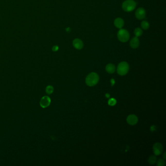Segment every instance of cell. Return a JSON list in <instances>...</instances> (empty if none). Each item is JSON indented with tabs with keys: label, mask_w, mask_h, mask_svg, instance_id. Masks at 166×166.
Masks as SVG:
<instances>
[{
	"label": "cell",
	"mask_w": 166,
	"mask_h": 166,
	"mask_svg": "<svg viewBox=\"0 0 166 166\" xmlns=\"http://www.w3.org/2000/svg\"><path fill=\"white\" fill-rule=\"evenodd\" d=\"M117 38L122 42H127L130 39V34L126 29H120L117 33Z\"/></svg>",
	"instance_id": "4"
},
{
	"label": "cell",
	"mask_w": 166,
	"mask_h": 166,
	"mask_svg": "<svg viewBox=\"0 0 166 166\" xmlns=\"http://www.w3.org/2000/svg\"><path fill=\"white\" fill-rule=\"evenodd\" d=\"M134 34H135V37H139L142 36V35L143 34V31L140 28L138 27L135 29Z\"/></svg>",
	"instance_id": "14"
},
{
	"label": "cell",
	"mask_w": 166,
	"mask_h": 166,
	"mask_svg": "<svg viewBox=\"0 0 166 166\" xmlns=\"http://www.w3.org/2000/svg\"><path fill=\"white\" fill-rule=\"evenodd\" d=\"M139 39H138V37H135L134 38H133L130 41V46L134 49H136L137 48H138L139 47Z\"/></svg>",
	"instance_id": "10"
},
{
	"label": "cell",
	"mask_w": 166,
	"mask_h": 166,
	"mask_svg": "<svg viewBox=\"0 0 166 166\" xmlns=\"http://www.w3.org/2000/svg\"><path fill=\"white\" fill-rule=\"evenodd\" d=\"M105 96H106V98H109L110 97V94L109 93H107V94H105Z\"/></svg>",
	"instance_id": "21"
},
{
	"label": "cell",
	"mask_w": 166,
	"mask_h": 166,
	"mask_svg": "<svg viewBox=\"0 0 166 166\" xmlns=\"http://www.w3.org/2000/svg\"><path fill=\"white\" fill-rule=\"evenodd\" d=\"M111 85H113L115 84V80L113 79V78L111 79Z\"/></svg>",
	"instance_id": "20"
},
{
	"label": "cell",
	"mask_w": 166,
	"mask_h": 166,
	"mask_svg": "<svg viewBox=\"0 0 166 166\" xmlns=\"http://www.w3.org/2000/svg\"><path fill=\"white\" fill-rule=\"evenodd\" d=\"M114 24L116 27H117V28L121 29L122 27H123L124 24V21L122 19L120 18H117L115 19L114 21Z\"/></svg>",
	"instance_id": "11"
},
{
	"label": "cell",
	"mask_w": 166,
	"mask_h": 166,
	"mask_svg": "<svg viewBox=\"0 0 166 166\" xmlns=\"http://www.w3.org/2000/svg\"><path fill=\"white\" fill-rule=\"evenodd\" d=\"M54 91V88L52 86H48L46 88V93L48 94H51Z\"/></svg>",
	"instance_id": "16"
},
{
	"label": "cell",
	"mask_w": 166,
	"mask_h": 166,
	"mask_svg": "<svg viewBox=\"0 0 166 166\" xmlns=\"http://www.w3.org/2000/svg\"><path fill=\"white\" fill-rule=\"evenodd\" d=\"M136 3L134 0H126L122 5V9L126 12H131L135 8Z\"/></svg>",
	"instance_id": "2"
},
{
	"label": "cell",
	"mask_w": 166,
	"mask_h": 166,
	"mask_svg": "<svg viewBox=\"0 0 166 166\" xmlns=\"http://www.w3.org/2000/svg\"><path fill=\"white\" fill-rule=\"evenodd\" d=\"M73 45L76 49L81 50L83 47V42L79 39H76L73 41Z\"/></svg>",
	"instance_id": "9"
},
{
	"label": "cell",
	"mask_w": 166,
	"mask_h": 166,
	"mask_svg": "<svg viewBox=\"0 0 166 166\" xmlns=\"http://www.w3.org/2000/svg\"><path fill=\"white\" fill-rule=\"evenodd\" d=\"M116 103H117V100L116 99H114V98L110 99L108 101V104L111 106H113L115 105L116 104Z\"/></svg>",
	"instance_id": "17"
},
{
	"label": "cell",
	"mask_w": 166,
	"mask_h": 166,
	"mask_svg": "<svg viewBox=\"0 0 166 166\" xmlns=\"http://www.w3.org/2000/svg\"><path fill=\"white\" fill-rule=\"evenodd\" d=\"M166 164V162L164 160L160 159L158 160L157 162V165L158 166H164Z\"/></svg>",
	"instance_id": "18"
},
{
	"label": "cell",
	"mask_w": 166,
	"mask_h": 166,
	"mask_svg": "<svg viewBox=\"0 0 166 166\" xmlns=\"http://www.w3.org/2000/svg\"><path fill=\"white\" fill-rule=\"evenodd\" d=\"M163 157H164V159H166V153H164Z\"/></svg>",
	"instance_id": "22"
},
{
	"label": "cell",
	"mask_w": 166,
	"mask_h": 166,
	"mask_svg": "<svg viewBox=\"0 0 166 166\" xmlns=\"http://www.w3.org/2000/svg\"><path fill=\"white\" fill-rule=\"evenodd\" d=\"M106 70L109 74H113L116 71V67L113 64L109 63L106 66Z\"/></svg>",
	"instance_id": "12"
},
{
	"label": "cell",
	"mask_w": 166,
	"mask_h": 166,
	"mask_svg": "<svg viewBox=\"0 0 166 166\" xmlns=\"http://www.w3.org/2000/svg\"><path fill=\"white\" fill-rule=\"evenodd\" d=\"M141 27L144 30H147L150 27V24L147 21H143L141 23Z\"/></svg>",
	"instance_id": "15"
},
{
	"label": "cell",
	"mask_w": 166,
	"mask_h": 166,
	"mask_svg": "<svg viewBox=\"0 0 166 166\" xmlns=\"http://www.w3.org/2000/svg\"><path fill=\"white\" fill-rule=\"evenodd\" d=\"M157 160V158L155 155H151L150 156L148 159V163L151 165H153L154 164Z\"/></svg>",
	"instance_id": "13"
},
{
	"label": "cell",
	"mask_w": 166,
	"mask_h": 166,
	"mask_svg": "<svg viewBox=\"0 0 166 166\" xmlns=\"http://www.w3.org/2000/svg\"><path fill=\"white\" fill-rule=\"evenodd\" d=\"M58 50V46L57 45H55V46H54L52 48V50L54 51V52H56V51H57Z\"/></svg>",
	"instance_id": "19"
},
{
	"label": "cell",
	"mask_w": 166,
	"mask_h": 166,
	"mask_svg": "<svg viewBox=\"0 0 166 166\" xmlns=\"http://www.w3.org/2000/svg\"><path fill=\"white\" fill-rule=\"evenodd\" d=\"M163 148L161 144L160 143H156L153 145V151L155 155H159L161 154L163 152Z\"/></svg>",
	"instance_id": "5"
},
{
	"label": "cell",
	"mask_w": 166,
	"mask_h": 166,
	"mask_svg": "<svg viewBox=\"0 0 166 166\" xmlns=\"http://www.w3.org/2000/svg\"><path fill=\"white\" fill-rule=\"evenodd\" d=\"M99 75L94 72L90 73L86 77L85 82L86 84L89 86H94L97 84L99 82Z\"/></svg>",
	"instance_id": "1"
},
{
	"label": "cell",
	"mask_w": 166,
	"mask_h": 166,
	"mask_svg": "<svg viewBox=\"0 0 166 166\" xmlns=\"http://www.w3.org/2000/svg\"><path fill=\"white\" fill-rule=\"evenodd\" d=\"M51 103V99L49 97L47 96H45L42 98L40 101V106L42 108H45L49 106Z\"/></svg>",
	"instance_id": "7"
},
{
	"label": "cell",
	"mask_w": 166,
	"mask_h": 166,
	"mask_svg": "<svg viewBox=\"0 0 166 166\" xmlns=\"http://www.w3.org/2000/svg\"><path fill=\"white\" fill-rule=\"evenodd\" d=\"M146 13L145 10L143 8L140 7L136 10L135 17L138 20H143L146 18Z\"/></svg>",
	"instance_id": "6"
},
{
	"label": "cell",
	"mask_w": 166,
	"mask_h": 166,
	"mask_svg": "<svg viewBox=\"0 0 166 166\" xmlns=\"http://www.w3.org/2000/svg\"><path fill=\"white\" fill-rule=\"evenodd\" d=\"M129 70V65L125 62H121L118 65L117 68V72L120 76L126 75Z\"/></svg>",
	"instance_id": "3"
},
{
	"label": "cell",
	"mask_w": 166,
	"mask_h": 166,
	"mask_svg": "<svg viewBox=\"0 0 166 166\" xmlns=\"http://www.w3.org/2000/svg\"><path fill=\"white\" fill-rule=\"evenodd\" d=\"M138 117L135 115H130L127 118V123L130 125H135L138 122Z\"/></svg>",
	"instance_id": "8"
}]
</instances>
